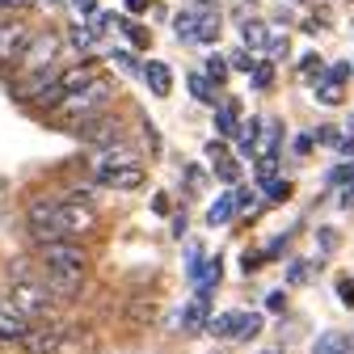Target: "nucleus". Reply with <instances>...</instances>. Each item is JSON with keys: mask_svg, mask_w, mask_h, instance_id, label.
Listing matches in <instances>:
<instances>
[{"mask_svg": "<svg viewBox=\"0 0 354 354\" xmlns=\"http://www.w3.org/2000/svg\"><path fill=\"white\" fill-rule=\"evenodd\" d=\"M72 9H76V13H93L97 0H72Z\"/></svg>", "mask_w": 354, "mask_h": 354, "instance_id": "nucleus-37", "label": "nucleus"}, {"mask_svg": "<svg viewBox=\"0 0 354 354\" xmlns=\"http://www.w3.org/2000/svg\"><path fill=\"white\" fill-rule=\"evenodd\" d=\"M59 47H64V38H59L55 30H38V34H30L26 51L17 55V72L30 76V72H42V68H55Z\"/></svg>", "mask_w": 354, "mask_h": 354, "instance_id": "nucleus-6", "label": "nucleus"}, {"mask_svg": "<svg viewBox=\"0 0 354 354\" xmlns=\"http://www.w3.org/2000/svg\"><path fill=\"white\" fill-rule=\"evenodd\" d=\"M274 169H279V152H261L257 156V177H261V182H270Z\"/></svg>", "mask_w": 354, "mask_h": 354, "instance_id": "nucleus-26", "label": "nucleus"}, {"mask_svg": "<svg viewBox=\"0 0 354 354\" xmlns=\"http://www.w3.org/2000/svg\"><path fill=\"white\" fill-rule=\"evenodd\" d=\"M118 30H122L131 42H136V47H148V42H152V38H148V30H144V26H136L131 17H122V21H118Z\"/></svg>", "mask_w": 354, "mask_h": 354, "instance_id": "nucleus-24", "label": "nucleus"}, {"mask_svg": "<svg viewBox=\"0 0 354 354\" xmlns=\"http://www.w3.org/2000/svg\"><path fill=\"white\" fill-rule=\"evenodd\" d=\"M266 194H270L274 203H283V198L291 194V182H279V177H270V182H266Z\"/></svg>", "mask_w": 354, "mask_h": 354, "instance_id": "nucleus-30", "label": "nucleus"}, {"mask_svg": "<svg viewBox=\"0 0 354 354\" xmlns=\"http://www.w3.org/2000/svg\"><path fill=\"white\" fill-rule=\"evenodd\" d=\"M127 9H131V13H148L152 0H127Z\"/></svg>", "mask_w": 354, "mask_h": 354, "instance_id": "nucleus-36", "label": "nucleus"}, {"mask_svg": "<svg viewBox=\"0 0 354 354\" xmlns=\"http://www.w3.org/2000/svg\"><path fill=\"white\" fill-rule=\"evenodd\" d=\"M34 0H0V9H30Z\"/></svg>", "mask_w": 354, "mask_h": 354, "instance_id": "nucleus-39", "label": "nucleus"}, {"mask_svg": "<svg viewBox=\"0 0 354 354\" xmlns=\"http://www.w3.org/2000/svg\"><path fill=\"white\" fill-rule=\"evenodd\" d=\"M194 30H198V9H186V13H177V38H194Z\"/></svg>", "mask_w": 354, "mask_h": 354, "instance_id": "nucleus-22", "label": "nucleus"}, {"mask_svg": "<svg viewBox=\"0 0 354 354\" xmlns=\"http://www.w3.org/2000/svg\"><path fill=\"white\" fill-rule=\"evenodd\" d=\"M253 55H249V47H241V51H232V68H241V72H253Z\"/></svg>", "mask_w": 354, "mask_h": 354, "instance_id": "nucleus-31", "label": "nucleus"}, {"mask_svg": "<svg viewBox=\"0 0 354 354\" xmlns=\"http://www.w3.org/2000/svg\"><path fill=\"white\" fill-rule=\"evenodd\" d=\"M76 131H80V140L93 144V148H110V144L122 140V122L114 114H106V110L93 114V118H84V122H76Z\"/></svg>", "mask_w": 354, "mask_h": 354, "instance_id": "nucleus-8", "label": "nucleus"}, {"mask_svg": "<svg viewBox=\"0 0 354 354\" xmlns=\"http://www.w3.org/2000/svg\"><path fill=\"white\" fill-rule=\"evenodd\" d=\"M30 333V317L17 313L13 304H0V342H26Z\"/></svg>", "mask_w": 354, "mask_h": 354, "instance_id": "nucleus-12", "label": "nucleus"}, {"mask_svg": "<svg viewBox=\"0 0 354 354\" xmlns=\"http://www.w3.org/2000/svg\"><path fill=\"white\" fill-rule=\"evenodd\" d=\"M346 182H350V186H346V194H342V203H346V207H350V203H354V173H350V177H346Z\"/></svg>", "mask_w": 354, "mask_h": 354, "instance_id": "nucleus-41", "label": "nucleus"}, {"mask_svg": "<svg viewBox=\"0 0 354 354\" xmlns=\"http://www.w3.org/2000/svg\"><path fill=\"white\" fill-rule=\"evenodd\" d=\"M97 182L110 186V190H140L144 186V165H140V156L131 148L110 144L106 156L97 160Z\"/></svg>", "mask_w": 354, "mask_h": 354, "instance_id": "nucleus-3", "label": "nucleus"}, {"mask_svg": "<svg viewBox=\"0 0 354 354\" xmlns=\"http://www.w3.org/2000/svg\"><path fill=\"white\" fill-rule=\"evenodd\" d=\"M215 173L224 177V182H236V177H241V165H236L228 152H219V156H215Z\"/></svg>", "mask_w": 354, "mask_h": 354, "instance_id": "nucleus-23", "label": "nucleus"}, {"mask_svg": "<svg viewBox=\"0 0 354 354\" xmlns=\"http://www.w3.org/2000/svg\"><path fill=\"white\" fill-rule=\"evenodd\" d=\"M114 97V84L110 80H88L84 88H76V93H64V102L55 106V118L64 122H84V118H93L110 106Z\"/></svg>", "mask_w": 354, "mask_h": 354, "instance_id": "nucleus-4", "label": "nucleus"}, {"mask_svg": "<svg viewBox=\"0 0 354 354\" xmlns=\"http://www.w3.org/2000/svg\"><path fill=\"white\" fill-rule=\"evenodd\" d=\"M257 131H261L257 122H245V131H236V136H241V152H253L257 148Z\"/></svg>", "mask_w": 354, "mask_h": 354, "instance_id": "nucleus-28", "label": "nucleus"}, {"mask_svg": "<svg viewBox=\"0 0 354 354\" xmlns=\"http://www.w3.org/2000/svg\"><path fill=\"white\" fill-rule=\"evenodd\" d=\"M245 47H270V38H266V26L261 21H245Z\"/></svg>", "mask_w": 354, "mask_h": 354, "instance_id": "nucleus-21", "label": "nucleus"}, {"mask_svg": "<svg viewBox=\"0 0 354 354\" xmlns=\"http://www.w3.org/2000/svg\"><path fill=\"white\" fill-rule=\"evenodd\" d=\"M342 152H346V156H354V140H342Z\"/></svg>", "mask_w": 354, "mask_h": 354, "instance_id": "nucleus-42", "label": "nucleus"}, {"mask_svg": "<svg viewBox=\"0 0 354 354\" xmlns=\"http://www.w3.org/2000/svg\"><path fill=\"white\" fill-rule=\"evenodd\" d=\"M207 299H211V295H203V291H198V295H194V304H190L186 313H182V325H186V333H194V329H203V325H207Z\"/></svg>", "mask_w": 354, "mask_h": 354, "instance_id": "nucleus-17", "label": "nucleus"}, {"mask_svg": "<svg viewBox=\"0 0 354 354\" xmlns=\"http://www.w3.org/2000/svg\"><path fill=\"white\" fill-rule=\"evenodd\" d=\"M88 80H97V68H93V59H80V64H72V68H64V72L55 76V84L64 88V93H76V88H84Z\"/></svg>", "mask_w": 354, "mask_h": 354, "instance_id": "nucleus-13", "label": "nucleus"}, {"mask_svg": "<svg viewBox=\"0 0 354 354\" xmlns=\"http://www.w3.org/2000/svg\"><path fill=\"white\" fill-rule=\"evenodd\" d=\"M9 279H13V308H17V313H26L30 321L51 317L55 295L47 291V283H42V279H34V270H30L26 261H13L9 266Z\"/></svg>", "mask_w": 354, "mask_h": 354, "instance_id": "nucleus-2", "label": "nucleus"}, {"mask_svg": "<svg viewBox=\"0 0 354 354\" xmlns=\"http://www.w3.org/2000/svg\"><path fill=\"white\" fill-rule=\"evenodd\" d=\"M219 38V13L215 9H198V30H194V42H215Z\"/></svg>", "mask_w": 354, "mask_h": 354, "instance_id": "nucleus-16", "label": "nucleus"}, {"mask_svg": "<svg viewBox=\"0 0 354 354\" xmlns=\"http://www.w3.org/2000/svg\"><path fill=\"white\" fill-rule=\"evenodd\" d=\"M26 232L34 236V245L59 241V236H64V224H59V198H34V203L26 207Z\"/></svg>", "mask_w": 354, "mask_h": 354, "instance_id": "nucleus-5", "label": "nucleus"}, {"mask_svg": "<svg viewBox=\"0 0 354 354\" xmlns=\"http://www.w3.org/2000/svg\"><path fill=\"white\" fill-rule=\"evenodd\" d=\"M257 266H261V257H257V253H245V270H249V274L257 270Z\"/></svg>", "mask_w": 354, "mask_h": 354, "instance_id": "nucleus-40", "label": "nucleus"}, {"mask_svg": "<svg viewBox=\"0 0 354 354\" xmlns=\"http://www.w3.org/2000/svg\"><path fill=\"white\" fill-rule=\"evenodd\" d=\"M317 140H321V144H337V131H333V127H321Z\"/></svg>", "mask_w": 354, "mask_h": 354, "instance_id": "nucleus-35", "label": "nucleus"}, {"mask_svg": "<svg viewBox=\"0 0 354 354\" xmlns=\"http://www.w3.org/2000/svg\"><path fill=\"white\" fill-rule=\"evenodd\" d=\"M350 76V68L346 64H333L329 72H325V84H317V97L325 102V106H337L342 102V80Z\"/></svg>", "mask_w": 354, "mask_h": 354, "instance_id": "nucleus-14", "label": "nucleus"}, {"mask_svg": "<svg viewBox=\"0 0 354 354\" xmlns=\"http://www.w3.org/2000/svg\"><path fill=\"white\" fill-rule=\"evenodd\" d=\"M186 84H190V93H194L198 102H219V97H215V88H211V80H207V76H190Z\"/></svg>", "mask_w": 354, "mask_h": 354, "instance_id": "nucleus-25", "label": "nucleus"}, {"mask_svg": "<svg viewBox=\"0 0 354 354\" xmlns=\"http://www.w3.org/2000/svg\"><path fill=\"white\" fill-rule=\"evenodd\" d=\"M38 257H42V283H47V291L59 299H76V291L84 287V274H88V253L72 236H59V241L38 245Z\"/></svg>", "mask_w": 354, "mask_h": 354, "instance_id": "nucleus-1", "label": "nucleus"}, {"mask_svg": "<svg viewBox=\"0 0 354 354\" xmlns=\"http://www.w3.org/2000/svg\"><path fill=\"white\" fill-rule=\"evenodd\" d=\"M59 224H64V236L80 241V236H88V232H97V211L88 207L84 198L68 194V198H59Z\"/></svg>", "mask_w": 354, "mask_h": 354, "instance_id": "nucleus-7", "label": "nucleus"}, {"mask_svg": "<svg viewBox=\"0 0 354 354\" xmlns=\"http://www.w3.org/2000/svg\"><path fill=\"white\" fill-rule=\"evenodd\" d=\"M144 80L152 84V93H156V97H169V88H173V72H169V64L152 59V64L144 68Z\"/></svg>", "mask_w": 354, "mask_h": 354, "instance_id": "nucleus-15", "label": "nucleus"}, {"mask_svg": "<svg viewBox=\"0 0 354 354\" xmlns=\"http://www.w3.org/2000/svg\"><path fill=\"white\" fill-rule=\"evenodd\" d=\"M236 114H241V110H236V102H224V106L215 110V127H219V136H236V131H241V127H236Z\"/></svg>", "mask_w": 354, "mask_h": 354, "instance_id": "nucleus-19", "label": "nucleus"}, {"mask_svg": "<svg viewBox=\"0 0 354 354\" xmlns=\"http://www.w3.org/2000/svg\"><path fill=\"white\" fill-rule=\"evenodd\" d=\"M207 76H211L215 84H224V76H228V64L219 59V55H211V59H207Z\"/></svg>", "mask_w": 354, "mask_h": 354, "instance_id": "nucleus-29", "label": "nucleus"}, {"mask_svg": "<svg viewBox=\"0 0 354 354\" xmlns=\"http://www.w3.org/2000/svg\"><path fill=\"white\" fill-rule=\"evenodd\" d=\"M207 329L215 337H253L261 329V317L257 313H219V317H211Z\"/></svg>", "mask_w": 354, "mask_h": 354, "instance_id": "nucleus-9", "label": "nucleus"}, {"mask_svg": "<svg viewBox=\"0 0 354 354\" xmlns=\"http://www.w3.org/2000/svg\"><path fill=\"white\" fill-rule=\"evenodd\" d=\"M114 64H122V72H136V55H131V51H118Z\"/></svg>", "mask_w": 354, "mask_h": 354, "instance_id": "nucleus-34", "label": "nucleus"}, {"mask_svg": "<svg viewBox=\"0 0 354 354\" xmlns=\"http://www.w3.org/2000/svg\"><path fill=\"white\" fill-rule=\"evenodd\" d=\"M308 274H313V266H308V261H295L291 270H287V279H291V283H304Z\"/></svg>", "mask_w": 354, "mask_h": 354, "instance_id": "nucleus-32", "label": "nucleus"}, {"mask_svg": "<svg viewBox=\"0 0 354 354\" xmlns=\"http://www.w3.org/2000/svg\"><path fill=\"white\" fill-rule=\"evenodd\" d=\"M26 354H59V346H64V329L59 325H30V333H26Z\"/></svg>", "mask_w": 354, "mask_h": 354, "instance_id": "nucleus-11", "label": "nucleus"}, {"mask_svg": "<svg viewBox=\"0 0 354 354\" xmlns=\"http://www.w3.org/2000/svg\"><path fill=\"white\" fill-rule=\"evenodd\" d=\"M253 88H270V80H274V68L270 64H253Z\"/></svg>", "mask_w": 354, "mask_h": 354, "instance_id": "nucleus-27", "label": "nucleus"}, {"mask_svg": "<svg viewBox=\"0 0 354 354\" xmlns=\"http://www.w3.org/2000/svg\"><path fill=\"white\" fill-rule=\"evenodd\" d=\"M26 42H30V26H21L17 17H5L0 21V64H17Z\"/></svg>", "mask_w": 354, "mask_h": 354, "instance_id": "nucleus-10", "label": "nucleus"}, {"mask_svg": "<svg viewBox=\"0 0 354 354\" xmlns=\"http://www.w3.org/2000/svg\"><path fill=\"white\" fill-rule=\"evenodd\" d=\"M232 215H236V194H224L219 203H211V211H207V224H211V228H219V224H228Z\"/></svg>", "mask_w": 354, "mask_h": 354, "instance_id": "nucleus-18", "label": "nucleus"}, {"mask_svg": "<svg viewBox=\"0 0 354 354\" xmlns=\"http://www.w3.org/2000/svg\"><path fill=\"white\" fill-rule=\"evenodd\" d=\"M346 350H350V342H346L342 333H325V337L317 342V350H313V354H346Z\"/></svg>", "mask_w": 354, "mask_h": 354, "instance_id": "nucleus-20", "label": "nucleus"}, {"mask_svg": "<svg viewBox=\"0 0 354 354\" xmlns=\"http://www.w3.org/2000/svg\"><path fill=\"white\" fill-rule=\"evenodd\" d=\"M337 295H342L346 308H354V279H342V283H337Z\"/></svg>", "mask_w": 354, "mask_h": 354, "instance_id": "nucleus-33", "label": "nucleus"}, {"mask_svg": "<svg viewBox=\"0 0 354 354\" xmlns=\"http://www.w3.org/2000/svg\"><path fill=\"white\" fill-rule=\"evenodd\" d=\"M198 5H207V9H211V5H219V0H198Z\"/></svg>", "mask_w": 354, "mask_h": 354, "instance_id": "nucleus-43", "label": "nucleus"}, {"mask_svg": "<svg viewBox=\"0 0 354 354\" xmlns=\"http://www.w3.org/2000/svg\"><path fill=\"white\" fill-rule=\"evenodd\" d=\"M299 68H304V72H308V76H313V72H317V68H321V59H317V55H304V64H299Z\"/></svg>", "mask_w": 354, "mask_h": 354, "instance_id": "nucleus-38", "label": "nucleus"}]
</instances>
